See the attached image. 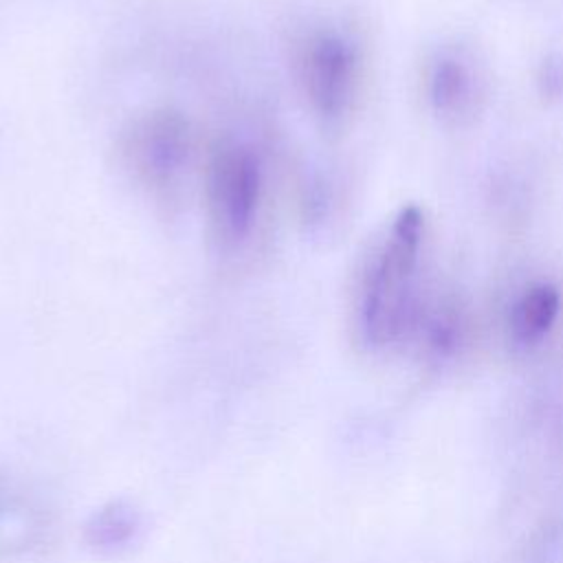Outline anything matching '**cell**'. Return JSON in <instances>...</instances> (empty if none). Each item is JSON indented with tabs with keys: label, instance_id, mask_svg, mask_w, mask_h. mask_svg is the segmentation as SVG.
Segmentation results:
<instances>
[{
	"label": "cell",
	"instance_id": "5b68a950",
	"mask_svg": "<svg viewBox=\"0 0 563 563\" xmlns=\"http://www.w3.org/2000/svg\"><path fill=\"white\" fill-rule=\"evenodd\" d=\"M37 501L11 477L0 475V552L29 548L42 532Z\"/></svg>",
	"mask_w": 563,
	"mask_h": 563
},
{
	"label": "cell",
	"instance_id": "6da1fadb",
	"mask_svg": "<svg viewBox=\"0 0 563 563\" xmlns=\"http://www.w3.org/2000/svg\"><path fill=\"white\" fill-rule=\"evenodd\" d=\"M422 229L420 209L405 207L367 266L361 286L358 323L372 345L394 343L413 323Z\"/></svg>",
	"mask_w": 563,
	"mask_h": 563
},
{
	"label": "cell",
	"instance_id": "8992f818",
	"mask_svg": "<svg viewBox=\"0 0 563 563\" xmlns=\"http://www.w3.org/2000/svg\"><path fill=\"white\" fill-rule=\"evenodd\" d=\"M141 532V515L125 499H112L95 510L86 523L84 537L92 552L114 556L125 552Z\"/></svg>",
	"mask_w": 563,
	"mask_h": 563
},
{
	"label": "cell",
	"instance_id": "52a82bcc",
	"mask_svg": "<svg viewBox=\"0 0 563 563\" xmlns=\"http://www.w3.org/2000/svg\"><path fill=\"white\" fill-rule=\"evenodd\" d=\"M429 99L438 114L457 119L473 108L475 79L455 57H440L429 75Z\"/></svg>",
	"mask_w": 563,
	"mask_h": 563
},
{
	"label": "cell",
	"instance_id": "ba28073f",
	"mask_svg": "<svg viewBox=\"0 0 563 563\" xmlns=\"http://www.w3.org/2000/svg\"><path fill=\"white\" fill-rule=\"evenodd\" d=\"M561 310V292L550 284L530 286L515 303L510 325L519 341H539L556 321Z\"/></svg>",
	"mask_w": 563,
	"mask_h": 563
},
{
	"label": "cell",
	"instance_id": "277c9868",
	"mask_svg": "<svg viewBox=\"0 0 563 563\" xmlns=\"http://www.w3.org/2000/svg\"><path fill=\"white\" fill-rule=\"evenodd\" d=\"M189 156L187 121L172 110L134 119L123 136V158L132 176L152 189H167L183 174Z\"/></svg>",
	"mask_w": 563,
	"mask_h": 563
},
{
	"label": "cell",
	"instance_id": "3957f363",
	"mask_svg": "<svg viewBox=\"0 0 563 563\" xmlns=\"http://www.w3.org/2000/svg\"><path fill=\"white\" fill-rule=\"evenodd\" d=\"M299 77L312 112L323 123H339L356 92L358 53L354 42L336 31L312 35L299 57Z\"/></svg>",
	"mask_w": 563,
	"mask_h": 563
},
{
	"label": "cell",
	"instance_id": "7a4b0ae2",
	"mask_svg": "<svg viewBox=\"0 0 563 563\" xmlns=\"http://www.w3.org/2000/svg\"><path fill=\"white\" fill-rule=\"evenodd\" d=\"M262 196V167L255 152L242 143H220L207 169V207L216 238L235 246L249 238Z\"/></svg>",
	"mask_w": 563,
	"mask_h": 563
}]
</instances>
